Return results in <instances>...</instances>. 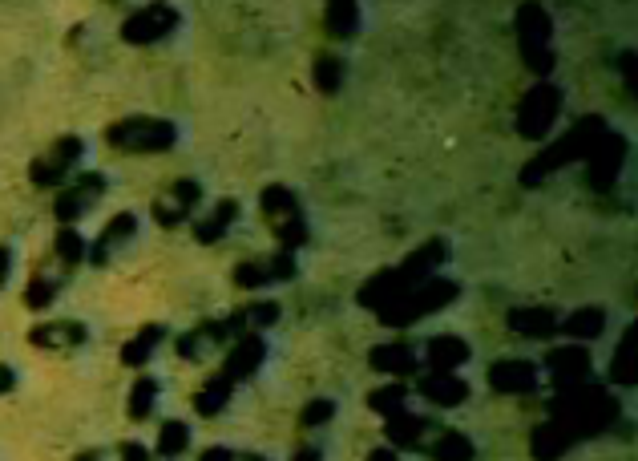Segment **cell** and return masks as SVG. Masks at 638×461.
I'll return each mask as SVG.
<instances>
[{
  "label": "cell",
  "mask_w": 638,
  "mask_h": 461,
  "mask_svg": "<svg viewBox=\"0 0 638 461\" xmlns=\"http://www.w3.org/2000/svg\"><path fill=\"white\" fill-rule=\"evenodd\" d=\"M606 118L602 114H590V118H582V122H574L554 146H546V150H538L534 158H529L525 166H521V187H542V182L554 174V170H562V166H570V162H586L590 158V150L606 138Z\"/></svg>",
  "instance_id": "cell-1"
},
{
  "label": "cell",
  "mask_w": 638,
  "mask_h": 461,
  "mask_svg": "<svg viewBox=\"0 0 638 461\" xmlns=\"http://www.w3.org/2000/svg\"><path fill=\"white\" fill-rule=\"evenodd\" d=\"M562 429H570L578 441L582 437H598L618 421V401L598 389V385H578V389H562L554 401V417Z\"/></svg>",
  "instance_id": "cell-2"
},
{
  "label": "cell",
  "mask_w": 638,
  "mask_h": 461,
  "mask_svg": "<svg viewBox=\"0 0 638 461\" xmlns=\"http://www.w3.org/2000/svg\"><path fill=\"white\" fill-rule=\"evenodd\" d=\"M259 211H263V223L275 235L279 251L295 255L299 247H307V239H311L307 211H303V203H299V195L291 187H283V182H267V187L259 191Z\"/></svg>",
  "instance_id": "cell-3"
},
{
  "label": "cell",
  "mask_w": 638,
  "mask_h": 461,
  "mask_svg": "<svg viewBox=\"0 0 638 461\" xmlns=\"http://www.w3.org/2000/svg\"><path fill=\"white\" fill-rule=\"evenodd\" d=\"M105 146H114L122 154H166L178 146V126L170 118H154V114H130L118 118L101 130Z\"/></svg>",
  "instance_id": "cell-4"
},
{
  "label": "cell",
  "mask_w": 638,
  "mask_h": 461,
  "mask_svg": "<svg viewBox=\"0 0 638 461\" xmlns=\"http://www.w3.org/2000/svg\"><path fill=\"white\" fill-rule=\"evenodd\" d=\"M457 296H461V284L453 280V275H433V280H424L420 288H412L408 296H400L396 304H388V308L376 312V316H380L384 328H412V324L424 320V316L445 312Z\"/></svg>",
  "instance_id": "cell-5"
},
{
  "label": "cell",
  "mask_w": 638,
  "mask_h": 461,
  "mask_svg": "<svg viewBox=\"0 0 638 461\" xmlns=\"http://www.w3.org/2000/svg\"><path fill=\"white\" fill-rule=\"evenodd\" d=\"M517 49H521L525 69H534L538 81H550L558 65V49H554V17L542 5L517 9Z\"/></svg>",
  "instance_id": "cell-6"
},
{
  "label": "cell",
  "mask_w": 638,
  "mask_h": 461,
  "mask_svg": "<svg viewBox=\"0 0 638 461\" xmlns=\"http://www.w3.org/2000/svg\"><path fill=\"white\" fill-rule=\"evenodd\" d=\"M562 106H566L562 89H558L554 81H538V85L521 98V106H517V134L529 138V142L550 138V130H554L558 118H562Z\"/></svg>",
  "instance_id": "cell-7"
},
{
  "label": "cell",
  "mask_w": 638,
  "mask_h": 461,
  "mask_svg": "<svg viewBox=\"0 0 638 461\" xmlns=\"http://www.w3.org/2000/svg\"><path fill=\"white\" fill-rule=\"evenodd\" d=\"M85 158V142L77 138V134H61L45 154H37L33 162H29V182L37 191H49V187H65V182L73 178V170H77V162Z\"/></svg>",
  "instance_id": "cell-8"
},
{
  "label": "cell",
  "mask_w": 638,
  "mask_h": 461,
  "mask_svg": "<svg viewBox=\"0 0 638 461\" xmlns=\"http://www.w3.org/2000/svg\"><path fill=\"white\" fill-rule=\"evenodd\" d=\"M105 191H110V178H105L101 170L73 174V182H65V187L57 191V199H53V219L61 227H77V219H85L105 199Z\"/></svg>",
  "instance_id": "cell-9"
},
{
  "label": "cell",
  "mask_w": 638,
  "mask_h": 461,
  "mask_svg": "<svg viewBox=\"0 0 638 461\" xmlns=\"http://www.w3.org/2000/svg\"><path fill=\"white\" fill-rule=\"evenodd\" d=\"M299 275V259L291 251H271V255H251L231 267V280L243 292H263L271 284H287Z\"/></svg>",
  "instance_id": "cell-10"
},
{
  "label": "cell",
  "mask_w": 638,
  "mask_h": 461,
  "mask_svg": "<svg viewBox=\"0 0 638 461\" xmlns=\"http://www.w3.org/2000/svg\"><path fill=\"white\" fill-rule=\"evenodd\" d=\"M178 25H182V13H178L174 5H146V9H134V13L122 21L118 37H122L126 45L146 49V45H162Z\"/></svg>",
  "instance_id": "cell-11"
},
{
  "label": "cell",
  "mask_w": 638,
  "mask_h": 461,
  "mask_svg": "<svg viewBox=\"0 0 638 461\" xmlns=\"http://www.w3.org/2000/svg\"><path fill=\"white\" fill-rule=\"evenodd\" d=\"M198 203H202V182H198V178H174L166 191L154 195L150 215H154L158 227H170V231H174V227H182V223L194 219Z\"/></svg>",
  "instance_id": "cell-12"
},
{
  "label": "cell",
  "mask_w": 638,
  "mask_h": 461,
  "mask_svg": "<svg viewBox=\"0 0 638 461\" xmlns=\"http://www.w3.org/2000/svg\"><path fill=\"white\" fill-rule=\"evenodd\" d=\"M138 235H142V219H138V211H118L110 223H105V227L97 231V239L89 243L85 259H89L93 267L114 263V259H118L130 243H138Z\"/></svg>",
  "instance_id": "cell-13"
},
{
  "label": "cell",
  "mask_w": 638,
  "mask_h": 461,
  "mask_svg": "<svg viewBox=\"0 0 638 461\" xmlns=\"http://www.w3.org/2000/svg\"><path fill=\"white\" fill-rule=\"evenodd\" d=\"M550 368V381L562 389H578V385H590V373H594V356L586 344H558L546 352L542 360Z\"/></svg>",
  "instance_id": "cell-14"
},
{
  "label": "cell",
  "mask_w": 638,
  "mask_h": 461,
  "mask_svg": "<svg viewBox=\"0 0 638 461\" xmlns=\"http://www.w3.org/2000/svg\"><path fill=\"white\" fill-rule=\"evenodd\" d=\"M489 389L501 397H525L538 389V364L525 356H501L489 364Z\"/></svg>",
  "instance_id": "cell-15"
},
{
  "label": "cell",
  "mask_w": 638,
  "mask_h": 461,
  "mask_svg": "<svg viewBox=\"0 0 638 461\" xmlns=\"http://www.w3.org/2000/svg\"><path fill=\"white\" fill-rule=\"evenodd\" d=\"M626 138L622 134H614V130H606V138L590 150V158H586V182L594 191H610L614 187V178H618V170H622V162H626Z\"/></svg>",
  "instance_id": "cell-16"
},
{
  "label": "cell",
  "mask_w": 638,
  "mask_h": 461,
  "mask_svg": "<svg viewBox=\"0 0 638 461\" xmlns=\"http://www.w3.org/2000/svg\"><path fill=\"white\" fill-rule=\"evenodd\" d=\"M267 364V340H263V332H247V336H239L235 344H231V352H227V360H223V381H231L235 389L243 385V381H251L259 368Z\"/></svg>",
  "instance_id": "cell-17"
},
{
  "label": "cell",
  "mask_w": 638,
  "mask_h": 461,
  "mask_svg": "<svg viewBox=\"0 0 638 461\" xmlns=\"http://www.w3.org/2000/svg\"><path fill=\"white\" fill-rule=\"evenodd\" d=\"M29 344L41 352H73L89 344V324L85 320H41L29 328Z\"/></svg>",
  "instance_id": "cell-18"
},
{
  "label": "cell",
  "mask_w": 638,
  "mask_h": 461,
  "mask_svg": "<svg viewBox=\"0 0 638 461\" xmlns=\"http://www.w3.org/2000/svg\"><path fill=\"white\" fill-rule=\"evenodd\" d=\"M69 280H73V271H65V267L49 255V263H37L33 275H29V284H25V308H29V312L53 308V300L61 296V288H65Z\"/></svg>",
  "instance_id": "cell-19"
},
{
  "label": "cell",
  "mask_w": 638,
  "mask_h": 461,
  "mask_svg": "<svg viewBox=\"0 0 638 461\" xmlns=\"http://www.w3.org/2000/svg\"><path fill=\"white\" fill-rule=\"evenodd\" d=\"M372 373H384L388 381H408L412 373H420V352L408 340H384L368 352Z\"/></svg>",
  "instance_id": "cell-20"
},
{
  "label": "cell",
  "mask_w": 638,
  "mask_h": 461,
  "mask_svg": "<svg viewBox=\"0 0 638 461\" xmlns=\"http://www.w3.org/2000/svg\"><path fill=\"white\" fill-rule=\"evenodd\" d=\"M420 360L429 364V373H461V368L473 360V348H469V340H461L453 332H441L420 348Z\"/></svg>",
  "instance_id": "cell-21"
},
{
  "label": "cell",
  "mask_w": 638,
  "mask_h": 461,
  "mask_svg": "<svg viewBox=\"0 0 638 461\" xmlns=\"http://www.w3.org/2000/svg\"><path fill=\"white\" fill-rule=\"evenodd\" d=\"M239 199H219L210 211H202L198 219H194V243H202V247H215V243H223L227 239V231L239 223Z\"/></svg>",
  "instance_id": "cell-22"
},
{
  "label": "cell",
  "mask_w": 638,
  "mask_h": 461,
  "mask_svg": "<svg viewBox=\"0 0 638 461\" xmlns=\"http://www.w3.org/2000/svg\"><path fill=\"white\" fill-rule=\"evenodd\" d=\"M505 324H509V332H517L525 340H550V336H558L562 312L546 308V304H538V308H509Z\"/></svg>",
  "instance_id": "cell-23"
},
{
  "label": "cell",
  "mask_w": 638,
  "mask_h": 461,
  "mask_svg": "<svg viewBox=\"0 0 638 461\" xmlns=\"http://www.w3.org/2000/svg\"><path fill=\"white\" fill-rule=\"evenodd\" d=\"M416 393L429 405H437V409H457V405L469 401V381L461 373H424Z\"/></svg>",
  "instance_id": "cell-24"
},
{
  "label": "cell",
  "mask_w": 638,
  "mask_h": 461,
  "mask_svg": "<svg viewBox=\"0 0 638 461\" xmlns=\"http://www.w3.org/2000/svg\"><path fill=\"white\" fill-rule=\"evenodd\" d=\"M574 445H578V437L570 429H562L558 421H542L534 433H529V453H534L538 461H562Z\"/></svg>",
  "instance_id": "cell-25"
},
{
  "label": "cell",
  "mask_w": 638,
  "mask_h": 461,
  "mask_svg": "<svg viewBox=\"0 0 638 461\" xmlns=\"http://www.w3.org/2000/svg\"><path fill=\"white\" fill-rule=\"evenodd\" d=\"M223 344H227L223 324H219V320H202V324H194L190 332H182V336L174 340V352H178L182 360H202L206 352H215V348H223Z\"/></svg>",
  "instance_id": "cell-26"
},
{
  "label": "cell",
  "mask_w": 638,
  "mask_h": 461,
  "mask_svg": "<svg viewBox=\"0 0 638 461\" xmlns=\"http://www.w3.org/2000/svg\"><path fill=\"white\" fill-rule=\"evenodd\" d=\"M166 336H170V328H166V324H146V328H138V332L122 344L118 360H122L126 368H146V364L154 360V352L166 344Z\"/></svg>",
  "instance_id": "cell-27"
},
{
  "label": "cell",
  "mask_w": 638,
  "mask_h": 461,
  "mask_svg": "<svg viewBox=\"0 0 638 461\" xmlns=\"http://www.w3.org/2000/svg\"><path fill=\"white\" fill-rule=\"evenodd\" d=\"M384 437H388V449H396V453H400V449H424V437H429V417L404 409L400 417L388 421Z\"/></svg>",
  "instance_id": "cell-28"
},
{
  "label": "cell",
  "mask_w": 638,
  "mask_h": 461,
  "mask_svg": "<svg viewBox=\"0 0 638 461\" xmlns=\"http://www.w3.org/2000/svg\"><path fill=\"white\" fill-rule=\"evenodd\" d=\"M558 332H562V336H570V344H586V340H598V336L606 332V308H598V304L574 308L570 316H562Z\"/></svg>",
  "instance_id": "cell-29"
},
{
  "label": "cell",
  "mask_w": 638,
  "mask_h": 461,
  "mask_svg": "<svg viewBox=\"0 0 638 461\" xmlns=\"http://www.w3.org/2000/svg\"><path fill=\"white\" fill-rule=\"evenodd\" d=\"M424 453H429V461H477V445L461 429H445L441 437L424 445Z\"/></svg>",
  "instance_id": "cell-30"
},
{
  "label": "cell",
  "mask_w": 638,
  "mask_h": 461,
  "mask_svg": "<svg viewBox=\"0 0 638 461\" xmlns=\"http://www.w3.org/2000/svg\"><path fill=\"white\" fill-rule=\"evenodd\" d=\"M324 29H328V37H336V41H352V37L364 29V9L352 5V0H336V5L324 9Z\"/></svg>",
  "instance_id": "cell-31"
},
{
  "label": "cell",
  "mask_w": 638,
  "mask_h": 461,
  "mask_svg": "<svg viewBox=\"0 0 638 461\" xmlns=\"http://www.w3.org/2000/svg\"><path fill=\"white\" fill-rule=\"evenodd\" d=\"M231 397H235V385L215 373V377H206V381L198 385V393H194V413L210 421V417H219V413L231 405Z\"/></svg>",
  "instance_id": "cell-32"
},
{
  "label": "cell",
  "mask_w": 638,
  "mask_h": 461,
  "mask_svg": "<svg viewBox=\"0 0 638 461\" xmlns=\"http://www.w3.org/2000/svg\"><path fill=\"white\" fill-rule=\"evenodd\" d=\"M158 393H162V385H158V377H150V373H138V381L130 385V401H126V417L130 421H150L154 417V409H158Z\"/></svg>",
  "instance_id": "cell-33"
},
{
  "label": "cell",
  "mask_w": 638,
  "mask_h": 461,
  "mask_svg": "<svg viewBox=\"0 0 638 461\" xmlns=\"http://www.w3.org/2000/svg\"><path fill=\"white\" fill-rule=\"evenodd\" d=\"M344 77H348V61L340 53H319L315 65H311V81L319 94H340L344 89Z\"/></svg>",
  "instance_id": "cell-34"
},
{
  "label": "cell",
  "mask_w": 638,
  "mask_h": 461,
  "mask_svg": "<svg viewBox=\"0 0 638 461\" xmlns=\"http://www.w3.org/2000/svg\"><path fill=\"white\" fill-rule=\"evenodd\" d=\"M85 251H89V243L81 239V231L77 227H57V235H53V259L65 267V271H77L81 263H85Z\"/></svg>",
  "instance_id": "cell-35"
},
{
  "label": "cell",
  "mask_w": 638,
  "mask_h": 461,
  "mask_svg": "<svg viewBox=\"0 0 638 461\" xmlns=\"http://www.w3.org/2000/svg\"><path fill=\"white\" fill-rule=\"evenodd\" d=\"M368 409L380 413L384 421L400 417V413L408 409V385H404V381H388V385L372 389V393H368Z\"/></svg>",
  "instance_id": "cell-36"
},
{
  "label": "cell",
  "mask_w": 638,
  "mask_h": 461,
  "mask_svg": "<svg viewBox=\"0 0 638 461\" xmlns=\"http://www.w3.org/2000/svg\"><path fill=\"white\" fill-rule=\"evenodd\" d=\"M186 449H190V425H186V421H178V417L162 421L158 441H154V453H158L162 461H178Z\"/></svg>",
  "instance_id": "cell-37"
},
{
  "label": "cell",
  "mask_w": 638,
  "mask_h": 461,
  "mask_svg": "<svg viewBox=\"0 0 638 461\" xmlns=\"http://www.w3.org/2000/svg\"><path fill=\"white\" fill-rule=\"evenodd\" d=\"M610 381L614 385H634L638 381V364H634V332L626 328V336H622V344L614 348V356H610Z\"/></svg>",
  "instance_id": "cell-38"
},
{
  "label": "cell",
  "mask_w": 638,
  "mask_h": 461,
  "mask_svg": "<svg viewBox=\"0 0 638 461\" xmlns=\"http://www.w3.org/2000/svg\"><path fill=\"white\" fill-rule=\"evenodd\" d=\"M336 421V401L332 397H311L303 409H299V429L303 433H315V429H324Z\"/></svg>",
  "instance_id": "cell-39"
},
{
  "label": "cell",
  "mask_w": 638,
  "mask_h": 461,
  "mask_svg": "<svg viewBox=\"0 0 638 461\" xmlns=\"http://www.w3.org/2000/svg\"><path fill=\"white\" fill-rule=\"evenodd\" d=\"M324 441H315V437H299V445L291 449V461H324Z\"/></svg>",
  "instance_id": "cell-40"
},
{
  "label": "cell",
  "mask_w": 638,
  "mask_h": 461,
  "mask_svg": "<svg viewBox=\"0 0 638 461\" xmlns=\"http://www.w3.org/2000/svg\"><path fill=\"white\" fill-rule=\"evenodd\" d=\"M114 461H154V453L142 445V441H122L114 449Z\"/></svg>",
  "instance_id": "cell-41"
},
{
  "label": "cell",
  "mask_w": 638,
  "mask_h": 461,
  "mask_svg": "<svg viewBox=\"0 0 638 461\" xmlns=\"http://www.w3.org/2000/svg\"><path fill=\"white\" fill-rule=\"evenodd\" d=\"M13 263H17V251L13 243H0V292L9 288V275H13Z\"/></svg>",
  "instance_id": "cell-42"
},
{
  "label": "cell",
  "mask_w": 638,
  "mask_h": 461,
  "mask_svg": "<svg viewBox=\"0 0 638 461\" xmlns=\"http://www.w3.org/2000/svg\"><path fill=\"white\" fill-rule=\"evenodd\" d=\"M198 461H239V453H235L231 445H206V449L198 453Z\"/></svg>",
  "instance_id": "cell-43"
},
{
  "label": "cell",
  "mask_w": 638,
  "mask_h": 461,
  "mask_svg": "<svg viewBox=\"0 0 638 461\" xmlns=\"http://www.w3.org/2000/svg\"><path fill=\"white\" fill-rule=\"evenodd\" d=\"M13 389H17V368L0 360V397H5V393H13Z\"/></svg>",
  "instance_id": "cell-44"
},
{
  "label": "cell",
  "mask_w": 638,
  "mask_h": 461,
  "mask_svg": "<svg viewBox=\"0 0 638 461\" xmlns=\"http://www.w3.org/2000/svg\"><path fill=\"white\" fill-rule=\"evenodd\" d=\"M73 461H114V453L110 449H81Z\"/></svg>",
  "instance_id": "cell-45"
},
{
  "label": "cell",
  "mask_w": 638,
  "mask_h": 461,
  "mask_svg": "<svg viewBox=\"0 0 638 461\" xmlns=\"http://www.w3.org/2000/svg\"><path fill=\"white\" fill-rule=\"evenodd\" d=\"M368 461H400V453H396V449H388V445H380V449H372V453H368Z\"/></svg>",
  "instance_id": "cell-46"
},
{
  "label": "cell",
  "mask_w": 638,
  "mask_h": 461,
  "mask_svg": "<svg viewBox=\"0 0 638 461\" xmlns=\"http://www.w3.org/2000/svg\"><path fill=\"white\" fill-rule=\"evenodd\" d=\"M239 461H267L263 453H239Z\"/></svg>",
  "instance_id": "cell-47"
}]
</instances>
